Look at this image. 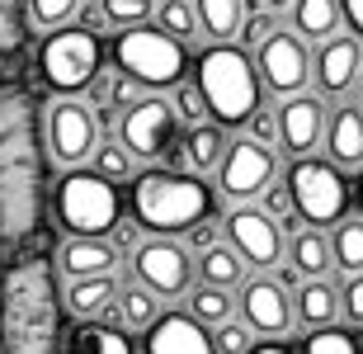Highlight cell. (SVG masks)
<instances>
[{
	"instance_id": "obj_1",
	"label": "cell",
	"mask_w": 363,
	"mask_h": 354,
	"mask_svg": "<svg viewBox=\"0 0 363 354\" xmlns=\"http://www.w3.org/2000/svg\"><path fill=\"white\" fill-rule=\"evenodd\" d=\"M24 85H0V241L19 245L43 222V156L48 133Z\"/></svg>"
},
{
	"instance_id": "obj_2",
	"label": "cell",
	"mask_w": 363,
	"mask_h": 354,
	"mask_svg": "<svg viewBox=\"0 0 363 354\" xmlns=\"http://www.w3.org/2000/svg\"><path fill=\"white\" fill-rule=\"evenodd\" d=\"M5 354H57V284L43 255L19 260L5 274Z\"/></svg>"
},
{
	"instance_id": "obj_3",
	"label": "cell",
	"mask_w": 363,
	"mask_h": 354,
	"mask_svg": "<svg viewBox=\"0 0 363 354\" xmlns=\"http://www.w3.org/2000/svg\"><path fill=\"white\" fill-rule=\"evenodd\" d=\"M128 199H133V218L151 236H184L194 222L213 218V184H208V175L170 170V165H156V161L133 175Z\"/></svg>"
},
{
	"instance_id": "obj_4",
	"label": "cell",
	"mask_w": 363,
	"mask_h": 354,
	"mask_svg": "<svg viewBox=\"0 0 363 354\" xmlns=\"http://www.w3.org/2000/svg\"><path fill=\"white\" fill-rule=\"evenodd\" d=\"M194 81L208 95V109L222 128H245L255 118V109L264 104V76L255 67L250 48L236 43H213L194 57Z\"/></svg>"
},
{
	"instance_id": "obj_5",
	"label": "cell",
	"mask_w": 363,
	"mask_h": 354,
	"mask_svg": "<svg viewBox=\"0 0 363 354\" xmlns=\"http://www.w3.org/2000/svg\"><path fill=\"white\" fill-rule=\"evenodd\" d=\"M52 213L67 227V236H113V227L123 222L118 179H108L90 161L67 165L52 189Z\"/></svg>"
},
{
	"instance_id": "obj_6",
	"label": "cell",
	"mask_w": 363,
	"mask_h": 354,
	"mask_svg": "<svg viewBox=\"0 0 363 354\" xmlns=\"http://www.w3.org/2000/svg\"><path fill=\"white\" fill-rule=\"evenodd\" d=\"M113 62L142 90H175L179 81H189V67H194L184 38H175L170 28L151 24V19L113 33Z\"/></svg>"
},
{
	"instance_id": "obj_7",
	"label": "cell",
	"mask_w": 363,
	"mask_h": 354,
	"mask_svg": "<svg viewBox=\"0 0 363 354\" xmlns=\"http://www.w3.org/2000/svg\"><path fill=\"white\" fill-rule=\"evenodd\" d=\"M288 184H293V199L302 208L307 227H335L340 218H350L359 199H354V184L345 179V165H335L330 156H293L288 165Z\"/></svg>"
},
{
	"instance_id": "obj_8",
	"label": "cell",
	"mask_w": 363,
	"mask_h": 354,
	"mask_svg": "<svg viewBox=\"0 0 363 354\" xmlns=\"http://www.w3.org/2000/svg\"><path fill=\"white\" fill-rule=\"evenodd\" d=\"M38 71L52 95H81L90 90L94 76L104 71V48L94 38V28L76 24V28H52L43 38V52H38Z\"/></svg>"
},
{
	"instance_id": "obj_9",
	"label": "cell",
	"mask_w": 363,
	"mask_h": 354,
	"mask_svg": "<svg viewBox=\"0 0 363 354\" xmlns=\"http://www.w3.org/2000/svg\"><path fill=\"white\" fill-rule=\"evenodd\" d=\"M43 133H48V156L62 170L85 165L94 161V151L104 142V114H99V104H85L76 95H57L43 109Z\"/></svg>"
},
{
	"instance_id": "obj_10",
	"label": "cell",
	"mask_w": 363,
	"mask_h": 354,
	"mask_svg": "<svg viewBox=\"0 0 363 354\" xmlns=\"http://www.w3.org/2000/svg\"><path fill=\"white\" fill-rule=\"evenodd\" d=\"M274 179H279V147H269L250 133L231 137L227 156L217 165V194L227 204H255Z\"/></svg>"
},
{
	"instance_id": "obj_11",
	"label": "cell",
	"mask_w": 363,
	"mask_h": 354,
	"mask_svg": "<svg viewBox=\"0 0 363 354\" xmlns=\"http://www.w3.org/2000/svg\"><path fill=\"white\" fill-rule=\"evenodd\" d=\"M118 137L137 151V161H161L170 147H179L184 123L175 114V99H165V90H147L133 109L118 118Z\"/></svg>"
},
{
	"instance_id": "obj_12",
	"label": "cell",
	"mask_w": 363,
	"mask_h": 354,
	"mask_svg": "<svg viewBox=\"0 0 363 354\" xmlns=\"http://www.w3.org/2000/svg\"><path fill=\"white\" fill-rule=\"evenodd\" d=\"M133 274L151 293H161L165 302H175L199 284V255H194L184 241H175V236H147V241L133 250Z\"/></svg>"
},
{
	"instance_id": "obj_13",
	"label": "cell",
	"mask_w": 363,
	"mask_h": 354,
	"mask_svg": "<svg viewBox=\"0 0 363 354\" xmlns=\"http://www.w3.org/2000/svg\"><path fill=\"white\" fill-rule=\"evenodd\" d=\"M311 48L297 28H274L269 38L255 48V67L264 76V90L274 99L283 95H297V90H307L311 85Z\"/></svg>"
},
{
	"instance_id": "obj_14",
	"label": "cell",
	"mask_w": 363,
	"mask_h": 354,
	"mask_svg": "<svg viewBox=\"0 0 363 354\" xmlns=\"http://www.w3.org/2000/svg\"><path fill=\"white\" fill-rule=\"evenodd\" d=\"M222 227H227V241L245 255L250 270H279L283 260H288V232L259 204H231Z\"/></svg>"
},
{
	"instance_id": "obj_15",
	"label": "cell",
	"mask_w": 363,
	"mask_h": 354,
	"mask_svg": "<svg viewBox=\"0 0 363 354\" xmlns=\"http://www.w3.org/2000/svg\"><path fill=\"white\" fill-rule=\"evenodd\" d=\"M236 302H241V316L259 336H293L297 326V307H293V288L279 284V274L255 270L236 288Z\"/></svg>"
},
{
	"instance_id": "obj_16",
	"label": "cell",
	"mask_w": 363,
	"mask_h": 354,
	"mask_svg": "<svg viewBox=\"0 0 363 354\" xmlns=\"http://www.w3.org/2000/svg\"><path fill=\"white\" fill-rule=\"evenodd\" d=\"M325 123H330V104L321 90H297V95L279 99V151L288 156H311L325 147Z\"/></svg>"
},
{
	"instance_id": "obj_17",
	"label": "cell",
	"mask_w": 363,
	"mask_h": 354,
	"mask_svg": "<svg viewBox=\"0 0 363 354\" xmlns=\"http://www.w3.org/2000/svg\"><path fill=\"white\" fill-rule=\"evenodd\" d=\"M359 76H363V38L359 33H330V38L316 43L311 52V81L316 90L330 99H345L359 90Z\"/></svg>"
},
{
	"instance_id": "obj_18",
	"label": "cell",
	"mask_w": 363,
	"mask_h": 354,
	"mask_svg": "<svg viewBox=\"0 0 363 354\" xmlns=\"http://www.w3.org/2000/svg\"><path fill=\"white\" fill-rule=\"evenodd\" d=\"M147 354H222V350H217L213 326H203L184 307V312H161L147 326Z\"/></svg>"
},
{
	"instance_id": "obj_19",
	"label": "cell",
	"mask_w": 363,
	"mask_h": 354,
	"mask_svg": "<svg viewBox=\"0 0 363 354\" xmlns=\"http://www.w3.org/2000/svg\"><path fill=\"white\" fill-rule=\"evenodd\" d=\"M118 293H123V279L118 270L113 274H81V279H67L62 288V302L76 321H90V316H113L118 312Z\"/></svg>"
},
{
	"instance_id": "obj_20",
	"label": "cell",
	"mask_w": 363,
	"mask_h": 354,
	"mask_svg": "<svg viewBox=\"0 0 363 354\" xmlns=\"http://www.w3.org/2000/svg\"><path fill=\"white\" fill-rule=\"evenodd\" d=\"M325 156L345 170L363 165V104L340 99L330 104V123H325Z\"/></svg>"
},
{
	"instance_id": "obj_21",
	"label": "cell",
	"mask_w": 363,
	"mask_h": 354,
	"mask_svg": "<svg viewBox=\"0 0 363 354\" xmlns=\"http://www.w3.org/2000/svg\"><path fill=\"white\" fill-rule=\"evenodd\" d=\"M118 245L113 236H67L62 250H57V270L67 279H81V274H113L118 270Z\"/></svg>"
},
{
	"instance_id": "obj_22",
	"label": "cell",
	"mask_w": 363,
	"mask_h": 354,
	"mask_svg": "<svg viewBox=\"0 0 363 354\" xmlns=\"http://www.w3.org/2000/svg\"><path fill=\"white\" fill-rule=\"evenodd\" d=\"M227 147H231L227 128L217 118H208V123H199V128H184V137H179V161H184V170H194V175H217Z\"/></svg>"
},
{
	"instance_id": "obj_23",
	"label": "cell",
	"mask_w": 363,
	"mask_h": 354,
	"mask_svg": "<svg viewBox=\"0 0 363 354\" xmlns=\"http://www.w3.org/2000/svg\"><path fill=\"white\" fill-rule=\"evenodd\" d=\"M288 265H293L302 279H321V274L340 270L330 227H297V232L288 236Z\"/></svg>"
},
{
	"instance_id": "obj_24",
	"label": "cell",
	"mask_w": 363,
	"mask_h": 354,
	"mask_svg": "<svg viewBox=\"0 0 363 354\" xmlns=\"http://www.w3.org/2000/svg\"><path fill=\"white\" fill-rule=\"evenodd\" d=\"M71 354H137V345L118 316H90L71 331Z\"/></svg>"
},
{
	"instance_id": "obj_25",
	"label": "cell",
	"mask_w": 363,
	"mask_h": 354,
	"mask_svg": "<svg viewBox=\"0 0 363 354\" xmlns=\"http://www.w3.org/2000/svg\"><path fill=\"white\" fill-rule=\"evenodd\" d=\"M293 307H297V326H330L340 321V284H330V274L321 279H302L293 288Z\"/></svg>"
},
{
	"instance_id": "obj_26",
	"label": "cell",
	"mask_w": 363,
	"mask_h": 354,
	"mask_svg": "<svg viewBox=\"0 0 363 354\" xmlns=\"http://www.w3.org/2000/svg\"><path fill=\"white\" fill-rule=\"evenodd\" d=\"M288 24H293L297 33L316 48L321 38H330V33L345 28V0H293Z\"/></svg>"
},
{
	"instance_id": "obj_27",
	"label": "cell",
	"mask_w": 363,
	"mask_h": 354,
	"mask_svg": "<svg viewBox=\"0 0 363 354\" xmlns=\"http://www.w3.org/2000/svg\"><path fill=\"white\" fill-rule=\"evenodd\" d=\"M250 274H255V270L245 265V255H241L231 241H217V245H208V250L199 255V279H208V284L241 288Z\"/></svg>"
},
{
	"instance_id": "obj_28",
	"label": "cell",
	"mask_w": 363,
	"mask_h": 354,
	"mask_svg": "<svg viewBox=\"0 0 363 354\" xmlns=\"http://www.w3.org/2000/svg\"><path fill=\"white\" fill-rule=\"evenodd\" d=\"M189 312L199 316L203 326H222L227 316L241 312V302H236V288H222V284H208V279H199V284L184 293Z\"/></svg>"
},
{
	"instance_id": "obj_29",
	"label": "cell",
	"mask_w": 363,
	"mask_h": 354,
	"mask_svg": "<svg viewBox=\"0 0 363 354\" xmlns=\"http://www.w3.org/2000/svg\"><path fill=\"white\" fill-rule=\"evenodd\" d=\"M161 302H165L161 293H151V288H147V284H142V279L133 274V284L123 279V293H118V312H113V316H118V321H123L128 331H147L151 321L161 316Z\"/></svg>"
},
{
	"instance_id": "obj_30",
	"label": "cell",
	"mask_w": 363,
	"mask_h": 354,
	"mask_svg": "<svg viewBox=\"0 0 363 354\" xmlns=\"http://www.w3.org/2000/svg\"><path fill=\"white\" fill-rule=\"evenodd\" d=\"M194 5H199V24L208 43H231L241 33L245 0H194Z\"/></svg>"
},
{
	"instance_id": "obj_31",
	"label": "cell",
	"mask_w": 363,
	"mask_h": 354,
	"mask_svg": "<svg viewBox=\"0 0 363 354\" xmlns=\"http://www.w3.org/2000/svg\"><path fill=\"white\" fill-rule=\"evenodd\" d=\"M359 326H340V321H330V326H311L307 336H302V345H297V354H363V341L354 336Z\"/></svg>"
},
{
	"instance_id": "obj_32",
	"label": "cell",
	"mask_w": 363,
	"mask_h": 354,
	"mask_svg": "<svg viewBox=\"0 0 363 354\" xmlns=\"http://www.w3.org/2000/svg\"><path fill=\"white\" fill-rule=\"evenodd\" d=\"M330 241H335V265L345 274H363V213H350L330 227Z\"/></svg>"
},
{
	"instance_id": "obj_33",
	"label": "cell",
	"mask_w": 363,
	"mask_h": 354,
	"mask_svg": "<svg viewBox=\"0 0 363 354\" xmlns=\"http://www.w3.org/2000/svg\"><path fill=\"white\" fill-rule=\"evenodd\" d=\"M255 204L264 208L269 218H279V227H283L288 236H293L297 227H307V218H302V208H297V199H293V184H288V175H279V179H274V184H269L264 194H259Z\"/></svg>"
},
{
	"instance_id": "obj_34",
	"label": "cell",
	"mask_w": 363,
	"mask_h": 354,
	"mask_svg": "<svg viewBox=\"0 0 363 354\" xmlns=\"http://www.w3.org/2000/svg\"><path fill=\"white\" fill-rule=\"evenodd\" d=\"M85 0H24V19L33 33H52V28H67L76 14H81Z\"/></svg>"
},
{
	"instance_id": "obj_35",
	"label": "cell",
	"mask_w": 363,
	"mask_h": 354,
	"mask_svg": "<svg viewBox=\"0 0 363 354\" xmlns=\"http://www.w3.org/2000/svg\"><path fill=\"white\" fill-rule=\"evenodd\" d=\"M90 165H94V170H104L108 179H118V184H133V175H137V151L128 147L123 137H104Z\"/></svg>"
},
{
	"instance_id": "obj_36",
	"label": "cell",
	"mask_w": 363,
	"mask_h": 354,
	"mask_svg": "<svg viewBox=\"0 0 363 354\" xmlns=\"http://www.w3.org/2000/svg\"><path fill=\"white\" fill-rule=\"evenodd\" d=\"M156 24L170 28V33H175V38H184V43L203 33L199 5H194V0H161V5H156Z\"/></svg>"
},
{
	"instance_id": "obj_37",
	"label": "cell",
	"mask_w": 363,
	"mask_h": 354,
	"mask_svg": "<svg viewBox=\"0 0 363 354\" xmlns=\"http://www.w3.org/2000/svg\"><path fill=\"white\" fill-rule=\"evenodd\" d=\"M170 99H175V114L184 128H199V123L213 118V109H208V95H203L199 81H179L175 90H170Z\"/></svg>"
},
{
	"instance_id": "obj_38",
	"label": "cell",
	"mask_w": 363,
	"mask_h": 354,
	"mask_svg": "<svg viewBox=\"0 0 363 354\" xmlns=\"http://www.w3.org/2000/svg\"><path fill=\"white\" fill-rule=\"evenodd\" d=\"M213 336H217V350H222V354H250V350H255V341H259V331L250 326L241 312L227 316L222 326H213Z\"/></svg>"
},
{
	"instance_id": "obj_39",
	"label": "cell",
	"mask_w": 363,
	"mask_h": 354,
	"mask_svg": "<svg viewBox=\"0 0 363 354\" xmlns=\"http://www.w3.org/2000/svg\"><path fill=\"white\" fill-rule=\"evenodd\" d=\"M108 14V28L118 33V28H133V24H147L156 19V0H99Z\"/></svg>"
},
{
	"instance_id": "obj_40",
	"label": "cell",
	"mask_w": 363,
	"mask_h": 354,
	"mask_svg": "<svg viewBox=\"0 0 363 354\" xmlns=\"http://www.w3.org/2000/svg\"><path fill=\"white\" fill-rule=\"evenodd\" d=\"M274 28H283V24H279V10H269V5H255V10H245L241 33H236V38H241V48H250V52H255V48L269 38Z\"/></svg>"
},
{
	"instance_id": "obj_41",
	"label": "cell",
	"mask_w": 363,
	"mask_h": 354,
	"mask_svg": "<svg viewBox=\"0 0 363 354\" xmlns=\"http://www.w3.org/2000/svg\"><path fill=\"white\" fill-rule=\"evenodd\" d=\"M24 48V19H19V0H0V62L19 57Z\"/></svg>"
},
{
	"instance_id": "obj_42",
	"label": "cell",
	"mask_w": 363,
	"mask_h": 354,
	"mask_svg": "<svg viewBox=\"0 0 363 354\" xmlns=\"http://www.w3.org/2000/svg\"><path fill=\"white\" fill-rule=\"evenodd\" d=\"M340 316L350 326H363V274H345V284H340Z\"/></svg>"
},
{
	"instance_id": "obj_43",
	"label": "cell",
	"mask_w": 363,
	"mask_h": 354,
	"mask_svg": "<svg viewBox=\"0 0 363 354\" xmlns=\"http://www.w3.org/2000/svg\"><path fill=\"white\" fill-rule=\"evenodd\" d=\"M217 241H227V227L222 222H213V218H203V222H194L184 232V245L194 250V255H203L208 245H217Z\"/></svg>"
},
{
	"instance_id": "obj_44",
	"label": "cell",
	"mask_w": 363,
	"mask_h": 354,
	"mask_svg": "<svg viewBox=\"0 0 363 354\" xmlns=\"http://www.w3.org/2000/svg\"><path fill=\"white\" fill-rule=\"evenodd\" d=\"M245 133L259 137V142H269V147H279V104H259L255 118L245 123Z\"/></svg>"
},
{
	"instance_id": "obj_45",
	"label": "cell",
	"mask_w": 363,
	"mask_h": 354,
	"mask_svg": "<svg viewBox=\"0 0 363 354\" xmlns=\"http://www.w3.org/2000/svg\"><path fill=\"white\" fill-rule=\"evenodd\" d=\"M142 232H147V227H142V222H137V218H123L118 227H113V245H118V250H128V255H133L137 245L147 241V236H142Z\"/></svg>"
},
{
	"instance_id": "obj_46",
	"label": "cell",
	"mask_w": 363,
	"mask_h": 354,
	"mask_svg": "<svg viewBox=\"0 0 363 354\" xmlns=\"http://www.w3.org/2000/svg\"><path fill=\"white\" fill-rule=\"evenodd\" d=\"M250 354H297V350L288 345V336H259Z\"/></svg>"
},
{
	"instance_id": "obj_47",
	"label": "cell",
	"mask_w": 363,
	"mask_h": 354,
	"mask_svg": "<svg viewBox=\"0 0 363 354\" xmlns=\"http://www.w3.org/2000/svg\"><path fill=\"white\" fill-rule=\"evenodd\" d=\"M345 24L363 38V0H345Z\"/></svg>"
},
{
	"instance_id": "obj_48",
	"label": "cell",
	"mask_w": 363,
	"mask_h": 354,
	"mask_svg": "<svg viewBox=\"0 0 363 354\" xmlns=\"http://www.w3.org/2000/svg\"><path fill=\"white\" fill-rule=\"evenodd\" d=\"M259 5H269V10H279V14L293 10V0H259Z\"/></svg>"
},
{
	"instance_id": "obj_49",
	"label": "cell",
	"mask_w": 363,
	"mask_h": 354,
	"mask_svg": "<svg viewBox=\"0 0 363 354\" xmlns=\"http://www.w3.org/2000/svg\"><path fill=\"white\" fill-rule=\"evenodd\" d=\"M354 199H359V213H363V165H359V179H354Z\"/></svg>"
},
{
	"instance_id": "obj_50",
	"label": "cell",
	"mask_w": 363,
	"mask_h": 354,
	"mask_svg": "<svg viewBox=\"0 0 363 354\" xmlns=\"http://www.w3.org/2000/svg\"><path fill=\"white\" fill-rule=\"evenodd\" d=\"M354 99H359V104H363V76H359V90H354Z\"/></svg>"
},
{
	"instance_id": "obj_51",
	"label": "cell",
	"mask_w": 363,
	"mask_h": 354,
	"mask_svg": "<svg viewBox=\"0 0 363 354\" xmlns=\"http://www.w3.org/2000/svg\"><path fill=\"white\" fill-rule=\"evenodd\" d=\"M0 354H5V345H0Z\"/></svg>"
}]
</instances>
